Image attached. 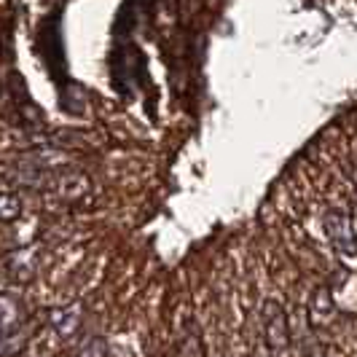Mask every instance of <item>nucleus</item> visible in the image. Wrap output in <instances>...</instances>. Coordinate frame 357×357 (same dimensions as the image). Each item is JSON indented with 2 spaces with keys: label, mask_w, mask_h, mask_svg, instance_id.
Returning a JSON list of instances; mask_svg holds the SVG:
<instances>
[{
  "label": "nucleus",
  "mask_w": 357,
  "mask_h": 357,
  "mask_svg": "<svg viewBox=\"0 0 357 357\" xmlns=\"http://www.w3.org/2000/svg\"><path fill=\"white\" fill-rule=\"evenodd\" d=\"M309 320L314 325H331L333 320V301L328 290H317L312 298V309H309Z\"/></svg>",
  "instance_id": "nucleus-8"
},
{
  "label": "nucleus",
  "mask_w": 357,
  "mask_h": 357,
  "mask_svg": "<svg viewBox=\"0 0 357 357\" xmlns=\"http://www.w3.org/2000/svg\"><path fill=\"white\" fill-rule=\"evenodd\" d=\"M22 215V202L11 194H3L0 197V223H11Z\"/></svg>",
  "instance_id": "nucleus-10"
},
{
  "label": "nucleus",
  "mask_w": 357,
  "mask_h": 357,
  "mask_svg": "<svg viewBox=\"0 0 357 357\" xmlns=\"http://www.w3.org/2000/svg\"><path fill=\"white\" fill-rule=\"evenodd\" d=\"M38 54L46 65V70L56 81V86L62 91V107L70 110V100L78 97L70 91V78H68V65H65V52H62V33H59V14H52L49 19L40 22L38 30Z\"/></svg>",
  "instance_id": "nucleus-1"
},
{
  "label": "nucleus",
  "mask_w": 357,
  "mask_h": 357,
  "mask_svg": "<svg viewBox=\"0 0 357 357\" xmlns=\"http://www.w3.org/2000/svg\"><path fill=\"white\" fill-rule=\"evenodd\" d=\"M22 320H24V306L17 296L0 293V336L17 333L22 331Z\"/></svg>",
  "instance_id": "nucleus-6"
},
{
  "label": "nucleus",
  "mask_w": 357,
  "mask_h": 357,
  "mask_svg": "<svg viewBox=\"0 0 357 357\" xmlns=\"http://www.w3.org/2000/svg\"><path fill=\"white\" fill-rule=\"evenodd\" d=\"M27 344V336L17 331V333H8V336H0V357H14L24 349Z\"/></svg>",
  "instance_id": "nucleus-9"
},
{
  "label": "nucleus",
  "mask_w": 357,
  "mask_h": 357,
  "mask_svg": "<svg viewBox=\"0 0 357 357\" xmlns=\"http://www.w3.org/2000/svg\"><path fill=\"white\" fill-rule=\"evenodd\" d=\"M46 320L59 336H73L78 331V325H81V314L75 309H52L46 314Z\"/></svg>",
  "instance_id": "nucleus-7"
},
{
  "label": "nucleus",
  "mask_w": 357,
  "mask_h": 357,
  "mask_svg": "<svg viewBox=\"0 0 357 357\" xmlns=\"http://www.w3.org/2000/svg\"><path fill=\"white\" fill-rule=\"evenodd\" d=\"M110 65H113V84H116V89L121 91L124 97H129L145 73V59L140 49L132 46V43L116 46L113 56H110Z\"/></svg>",
  "instance_id": "nucleus-2"
},
{
  "label": "nucleus",
  "mask_w": 357,
  "mask_h": 357,
  "mask_svg": "<svg viewBox=\"0 0 357 357\" xmlns=\"http://www.w3.org/2000/svg\"><path fill=\"white\" fill-rule=\"evenodd\" d=\"M261 331H264V341H266V347L271 349L274 357H282L287 352V347L293 344L285 309L271 298L264 301V306H261Z\"/></svg>",
  "instance_id": "nucleus-3"
},
{
  "label": "nucleus",
  "mask_w": 357,
  "mask_h": 357,
  "mask_svg": "<svg viewBox=\"0 0 357 357\" xmlns=\"http://www.w3.org/2000/svg\"><path fill=\"white\" fill-rule=\"evenodd\" d=\"M178 355L180 357H204V341L194 317H185L178 331Z\"/></svg>",
  "instance_id": "nucleus-5"
},
{
  "label": "nucleus",
  "mask_w": 357,
  "mask_h": 357,
  "mask_svg": "<svg viewBox=\"0 0 357 357\" xmlns=\"http://www.w3.org/2000/svg\"><path fill=\"white\" fill-rule=\"evenodd\" d=\"M322 229H325V236L331 239V245L336 248L344 255H355L357 252V239H355V229H352V220L344 210H328L322 215Z\"/></svg>",
  "instance_id": "nucleus-4"
}]
</instances>
